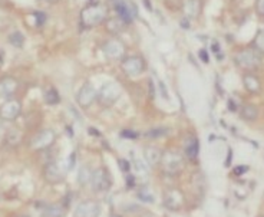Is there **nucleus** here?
<instances>
[{"label":"nucleus","mask_w":264,"mask_h":217,"mask_svg":"<svg viewBox=\"0 0 264 217\" xmlns=\"http://www.w3.org/2000/svg\"><path fill=\"white\" fill-rule=\"evenodd\" d=\"M255 13L260 16V18H264V0H255Z\"/></svg>","instance_id":"obj_29"},{"label":"nucleus","mask_w":264,"mask_h":217,"mask_svg":"<svg viewBox=\"0 0 264 217\" xmlns=\"http://www.w3.org/2000/svg\"><path fill=\"white\" fill-rule=\"evenodd\" d=\"M114 9L116 12V16H119L125 23H132L138 16V11L135 3L128 2V0H115L114 2Z\"/></svg>","instance_id":"obj_7"},{"label":"nucleus","mask_w":264,"mask_h":217,"mask_svg":"<svg viewBox=\"0 0 264 217\" xmlns=\"http://www.w3.org/2000/svg\"><path fill=\"white\" fill-rule=\"evenodd\" d=\"M22 217H28V216H22Z\"/></svg>","instance_id":"obj_37"},{"label":"nucleus","mask_w":264,"mask_h":217,"mask_svg":"<svg viewBox=\"0 0 264 217\" xmlns=\"http://www.w3.org/2000/svg\"><path fill=\"white\" fill-rule=\"evenodd\" d=\"M106 19H108V9L99 3L89 5L81 12V25L84 29L96 28L105 22Z\"/></svg>","instance_id":"obj_1"},{"label":"nucleus","mask_w":264,"mask_h":217,"mask_svg":"<svg viewBox=\"0 0 264 217\" xmlns=\"http://www.w3.org/2000/svg\"><path fill=\"white\" fill-rule=\"evenodd\" d=\"M139 217H155V216H154L151 211H144V213H142V214H141Z\"/></svg>","instance_id":"obj_34"},{"label":"nucleus","mask_w":264,"mask_h":217,"mask_svg":"<svg viewBox=\"0 0 264 217\" xmlns=\"http://www.w3.org/2000/svg\"><path fill=\"white\" fill-rule=\"evenodd\" d=\"M96 97H98V92L94 88V85L91 82H86L84 84L81 89L78 91V95H76V102L81 108H89L94 102L96 101Z\"/></svg>","instance_id":"obj_11"},{"label":"nucleus","mask_w":264,"mask_h":217,"mask_svg":"<svg viewBox=\"0 0 264 217\" xmlns=\"http://www.w3.org/2000/svg\"><path fill=\"white\" fill-rule=\"evenodd\" d=\"M56 141V134L53 130H43L38 132L31 141V147L36 151H43L51 148Z\"/></svg>","instance_id":"obj_9"},{"label":"nucleus","mask_w":264,"mask_h":217,"mask_svg":"<svg viewBox=\"0 0 264 217\" xmlns=\"http://www.w3.org/2000/svg\"><path fill=\"white\" fill-rule=\"evenodd\" d=\"M128 23H125L119 16H115V18H108L105 21V26L106 31L109 33H114V35H118V33L124 32V29L127 28Z\"/></svg>","instance_id":"obj_18"},{"label":"nucleus","mask_w":264,"mask_h":217,"mask_svg":"<svg viewBox=\"0 0 264 217\" xmlns=\"http://www.w3.org/2000/svg\"><path fill=\"white\" fill-rule=\"evenodd\" d=\"M138 195H139V198H142V200H145V201H148V203H152V201H154V195H152V193L149 191L148 188H144Z\"/></svg>","instance_id":"obj_28"},{"label":"nucleus","mask_w":264,"mask_h":217,"mask_svg":"<svg viewBox=\"0 0 264 217\" xmlns=\"http://www.w3.org/2000/svg\"><path fill=\"white\" fill-rule=\"evenodd\" d=\"M119 165H122V170H124V171H129V168H131V164L127 163L125 160H121V161H119Z\"/></svg>","instance_id":"obj_31"},{"label":"nucleus","mask_w":264,"mask_h":217,"mask_svg":"<svg viewBox=\"0 0 264 217\" xmlns=\"http://www.w3.org/2000/svg\"><path fill=\"white\" fill-rule=\"evenodd\" d=\"M159 164H161V170L164 171V174H167L169 177H175V175L181 174L184 167H185L184 157L181 155L180 152L174 151V150L162 152Z\"/></svg>","instance_id":"obj_3"},{"label":"nucleus","mask_w":264,"mask_h":217,"mask_svg":"<svg viewBox=\"0 0 264 217\" xmlns=\"http://www.w3.org/2000/svg\"><path fill=\"white\" fill-rule=\"evenodd\" d=\"M202 11V2L201 0H184L182 2V12L185 15V19H197Z\"/></svg>","instance_id":"obj_15"},{"label":"nucleus","mask_w":264,"mask_h":217,"mask_svg":"<svg viewBox=\"0 0 264 217\" xmlns=\"http://www.w3.org/2000/svg\"><path fill=\"white\" fill-rule=\"evenodd\" d=\"M91 177H92V171L86 165H84L79 171V183L82 185H86L88 183H91Z\"/></svg>","instance_id":"obj_25"},{"label":"nucleus","mask_w":264,"mask_h":217,"mask_svg":"<svg viewBox=\"0 0 264 217\" xmlns=\"http://www.w3.org/2000/svg\"><path fill=\"white\" fill-rule=\"evenodd\" d=\"M66 207L62 204H52V206H46L43 210L42 217H64Z\"/></svg>","instance_id":"obj_22"},{"label":"nucleus","mask_w":264,"mask_h":217,"mask_svg":"<svg viewBox=\"0 0 264 217\" xmlns=\"http://www.w3.org/2000/svg\"><path fill=\"white\" fill-rule=\"evenodd\" d=\"M184 201H185L184 194L177 188H171L164 194V206L169 210H172V211H177V210L182 208Z\"/></svg>","instance_id":"obj_14"},{"label":"nucleus","mask_w":264,"mask_h":217,"mask_svg":"<svg viewBox=\"0 0 264 217\" xmlns=\"http://www.w3.org/2000/svg\"><path fill=\"white\" fill-rule=\"evenodd\" d=\"M261 62H263V55L254 48L241 49L234 55V64L244 69L245 72H253L255 69H258L261 66Z\"/></svg>","instance_id":"obj_2"},{"label":"nucleus","mask_w":264,"mask_h":217,"mask_svg":"<svg viewBox=\"0 0 264 217\" xmlns=\"http://www.w3.org/2000/svg\"><path fill=\"white\" fill-rule=\"evenodd\" d=\"M121 94H122V88H121V85L118 82H114V81L112 82H106L99 89L96 101L99 102L101 107L109 108L121 98Z\"/></svg>","instance_id":"obj_4"},{"label":"nucleus","mask_w":264,"mask_h":217,"mask_svg":"<svg viewBox=\"0 0 264 217\" xmlns=\"http://www.w3.org/2000/svg\"><path fill=\"white\" fill-rule=\"evenodd\" d=\"M121 137H124V138H137L138 134L135 131H122Z\"/></svg>","instance_id":"obj_30"},{"label":"nucleus","mask_w":264,"mask_h":217,"mask_svg":"<svg viewBox=\"0 0 264 217\" xmlns=\"http://www.w3.org/2000/svg\"><path fill=\"white\" fill-rule=\"evenodd\" d=\"M184 151H185V155L190 158L191 161H195L197 157H198V152H200V144H198V140H197L195 137H190V138L185 141Z\"/></svg>","instance_id":"obj_19"},{"label":"nucleus","mask_w":264,"mask_h":217,"mask_svg":"<svg viewBox=\"0 0 264 217\" xmlns=\"http://www.w3.org/2000/svg\"><path fill=\"white\" fill-rule=\"evenodd\" d=\"M240 117L244 121L253 122L258 118V108L254 104H244L243 107L240 108Z\"/></svg>","instance_id":"obj_20"},{"label":"nucleus","mask_w":264,"mask_h":217,"mask_svg":"<svg viewBox=\"0 0 264 217\" xmlns=\"http://www.w3.org/2000/svg\"><path fill=\"white\" fill-rule=\"evenodd\" d=\"M18 89V81L12 76L0 81V98H11Z\"/></svg>","instance_id":"obj_17"},{"label":"nucleus","mask_w":264,"mask_h":217,"mask_svg":"<svg viewBox=\"0 0 264 217\" xmlns=\"http://www.w3.org/2000/svg\"><path fill=\"white\" fill-rule=\"evenodd\" d=\"M243 85L247 92L250 94H258L261 92V81L258 76L254 75L253 72H245L243 75Z\"/></svg>","instance_id":"obj_16"},{"label":"nucleus","mask_w":264,"mask_h":217,"mask_svg":"<svg viewBox=\"0 0 264 217\" xmlns=\"http://www.w3.org/2000/svg\"><path fill=\"white\" fill-rule=\"evenodd\" d=\"M102 52L109 61H121L125 56V45L118 39H109L102 45Z\"/></svg>","instance_id":"obj_10"},{"label":"nucleus","mask_w":264,"mask_h":217,"mask_svg":"<svg viewBox=\"0 0 264 217\" xmlns=\"http://www.w3.org/2000/svg\"><path fill=\"white\" fill-rule=\"evenodd\" d=\"M248 168L245 167V165H243V168H237V170H234V173H237V174H241L244 173V171H247Z\"/></svg>","instance_id":"obj_33"},{"label":"nucleus","mask_w":264,"mask_h":217,"mask_svg":"<svg viewBox=\"0 0 264 217\" xmlns=\"http://www.w3.org/2000/svg\"><path fill=\"white\" fill-rule=\"evenodd\" d=\"M22 112V104L15 99V98H11V99H6L2 107H0V118L3 121H15Z\"/></svg>","instance_id":"obj_12"},{"label":"nucleus","mask_w":264,"mask_h":217,"mask_svg":"<svg viewBox=\"0 0 264 217\" xmlns=\"http://www.w3.org/2000/svg\"><path fill=\"white\" fill-rule=\"evenodd\" d=\"M121 69L122 72L129 78H134V76H139L144 71H145V61L138 56V55H132V56H128L124 58L122 62H121Z\"/></svg>","instance_id":"obj_6"},{"label":"nucleus","mask_w":264,"mask_h":217,"mask_svg":"<svg viewBox=\"0 0 264 217\" xmlns=\"http://www.w3.org/2000/svg\"><path fill=\"white\" fill-rule=\"evenodd\" d=\"M144 157H145V160L149 165H157V164L161 163L162 151L157 147H147L144 150Z\"/></svg>","instance_id":"obj_21"},{"label":"nucleus","mask_w":264,"mask_h":217,"mask_svg":"<svg viewBox=\"0 0 264 217\" xmlns=\"http://www.w3.org/2000/svg\"><path fill=\"white\" fill-rule=\"evenodd\" d=\"M167 134H168V130H165V128H157V130L148 131L147 137H149V138H158V137H164Z\"/></svg>","instance_id":"obj_27"},{"label":"nucleus","mask_w":264,"mask_h":217,"mask_svg":"<svg viewBox=\"0 0 264 217\" xmlns=\"http://www.w3.org/2000/svg\"><path fill=\"white\" fill-rule=\"evenodd\" d=\"M59 101H61V97H59V94H58V91L55 88L51 87L45 91V102L46 104L56 105V104H59Z\"/></svg>","instance_id":"obj_23"},{"label":"nucleus","mask_w":264,"mask_h":217,"mask_svg":"<svg viewBox=\"0 0 264 217\" xmlns=\"http://www.w3.org/2000/svg\"><path fill=\"white\" fill-rule=\"evenodd\" d=\"M99 214H101V204L94 200H86L75 208L74 217H99Z\"/></svg>","instance_id":"obj_13"},{"label":"nucleus","mask_w":264,"mask_h":217,"mask_svg":"<svg viewBox=\"0 0 264 217\" xmlns=\"http://www.w3.org/2000/svg\"><path fill=\"white\" fill-rule=\"evenodd\" d=\"M3 66V54H2V51H0V68Z\"/></svg>","instance_id":"obj_35"},{"label":"nucleus","mask_w":264,"mask_h":217,"mask_svg":"<svg viewBox=\"0 0 264 217\" xmlns=\"http://www.w3.org/2000/svg\"><path fill=\"white\" fill-rule=\"evenodd\" d=\"M91 185L92 190L96 193H104L108 191L112 185V175L106 170L105 167H99L92 171V177H91Z\"/></svg>","instance_id":"obj_5"},{"label":"nucleus","mask_w":264,"mask_h":217,"mask_svg":"<svg viewBox=\"0 0 264 217\" xmlns=\"http://www.w3.org/2000/svg\"><path fill=\"white\" fill-rule=\"evenodd\" d=\"M46 2H56V0H46Z\"/></svg>","instance_id":"obj_36"},{"label":"nucleus","mask_w":264,"mask_h":217,"mask_svg":"<svg viewBox=\"0 0 264 217\" xmlns=\"http://www.w3.org/2000/svg\"><path fill=\"white\" fill-rule=\"evenodd\" d=\"M200 58H202V61H204L205 64H208V56L205 54V51H200Z\"/></svg>","instance_id":"obj_32"},{"label":"nucleus","mask_w":264,"mask_h":217,"mask_svg":"<svg viewBox=\"0 0 264 217\" xmlns=\"http://www.w3.org/2000/svg\"><path fill=\"white\" fill-rule=\"evenodd\" d=\"M9 42H11V45H13V46H16V48H21V46H23V44H25V36H23L21 32H13L11 36H9Z\"/></svg>","instance_id":"obj_26"},{"label":"nucleus","mask_w":264,"mask_h":217,"mask_svg":"<svg viewBox=\"0 0 264 217\" xmlns=\"http://www.w3.org/2000/svg\"><path fill=\"white\" fill-rule=\"evenodd\" d=\"M66 171H68V168H65L64 164L61 161H51L49 164H46L43 174H45V180L48 183L59 184V183L64 181Z\"/></svg>","instance_id":"obj_8"},{"label":"nucleus","mask_w":264,"mask_h":217,"mask_svg":"<svg viewBox=\"0 0 264 217\" xmlns=\"http://www.w3.org/2000/svg\"><path fill=\"white\" fill-rule=\"evenodd\" d=\"M253 48L257 49L261 55H264V31H260L255 35L253 41Z\"/></svg>","instance_id":"obj_24"}]
</instances>
